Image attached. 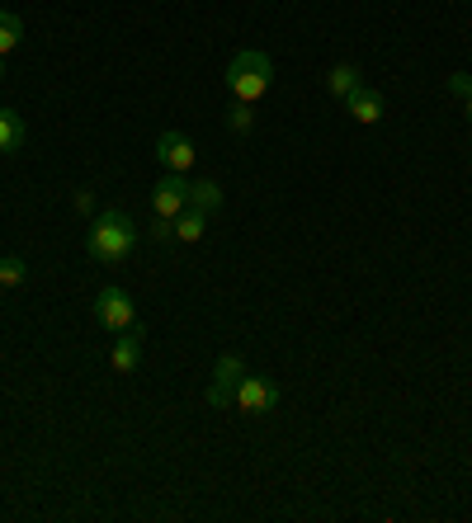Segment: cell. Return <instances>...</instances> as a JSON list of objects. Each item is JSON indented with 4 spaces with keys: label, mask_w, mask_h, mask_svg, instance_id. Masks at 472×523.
<instances>
[{
    "label": "cell",
    "mask_w": 472,
    "mask_h": 523,
    "mask_svg": "<svg viewBox=\"0 0 472 523\" xmlns=\"http://www.w3.org/2000/svg\"><path fill=\"white\" fill-rule=\"evenodd\" d=\"M152 241L156 246H166V241H175V222H170V217H152Z\"/></svg>",
    "instance_id": "obj_17"
},
{
    "label": "cell",
    "mask_w": 472,
    "mask_h": 523,
    "mask_svg": "<svg viewBox=\"0 0 472 523\" xmlns=\"http://www.w3.org/2000/svg\"><path fill=\"white\" fill-rule=\"evenodd\" d=\"M468 123H472V95H468Z\"/></svg>",
    "instance_id": "obj_20"
},
{
    "label": "cell",
    "mask_w": 472,
    "mask_h": 523,
    "mask_svg": "<svg viewBox=\"0 0 472 523\" xmlns=\"http://www.w3.org/2000/svg\"><path fill=\"white\" fill-rule=\"evenodd\" d=\"M24 147V118L15 109H0V156H15Z\"/></svg>",
    "instance_id": "obj_11"
},
{
    "label": "cell",
    "mask_w": 472,
    "mask_h": 523,
    "mask_svg": "<svg viewBox=\"0 0 472 523\" xmlns=\"http://www.w3.org/2000/svg\"><path fill=\"white\" fill-rule=\"evenodd\" d=\"M19 43H24V19L15 10H0V57H10Z\"/></svg>",
    "instance_id": "obj_14"
},
{
    "label": "cell",
    "mask_w": 472,
    "mask_h": 523,
    "mask_svg": "<svg viewBox=\"0 0 472 523\" xmlns=\"http://www.w3.org/2000/svg\"><path fill=\"white\" fill-rule=\"evenodd\" d=\"M95 321H100L104 330H133L137 326V311H133V297L123 293V288H100V297H95Z\"/></svg>",
    "instance_id": "obj_3"
},
{
    "label": "cell",
    "mask_w": 472,
    "mask_h": 523,
    "mask_svg": "<svg viewBox=\"0 0 472 523\" xmlns=\"http://www.w3.org/2000/svg\"><path fill=\"white\" fill-rule=\"evenodd\" d=\"M189 208H199V213H218L222 208V184L218 180L189 184Z\"/></svg>",
    "instance_id": "obj_12"
},
{
    "label": "cell",
    "mask_w": 472,
    "mask_h": 523,
    "mask_svg": "<svg viewBox=\"0 0 472 523\" xmlns=\"http://www.w3.org/2000/svg\"><path fill=\"white\" fill-rule=\"evenodd\" d=\"M232 406L241 410V415H265V410L279 406V387H270L265 377H241Z\"/></svg>",
    "instance_id": "obj_6"
},
{
    "label": "cell",
    "mask_w": 472,
    "mask_h": 523,
    "mask_svg": "<svg viewBox=\"0 0 472 523\" xmlns=\"http://www.w3.org/2000/svg\"><path fill=\"white\" fill-rule=\"evenodd\" d=\"M251 128H255V109L251 104H241V99H232V104H227V132L246 137Z\"/></svg>",
    "instance_id": "obj_15"
},
{
    "label": "cell",
    "mask_w": 472,
    "mask_h": 523,
    "mask_svg": "<svg viewBox=\"0 0 472 523\" xmlns=\"http://www.w3.org/2000/svg\"><path fill=\"white\" fill-rule=\"evenodd\" d=\"M449 95H458V99L472 95V76H468V71H454V76H449Z\"/></svg>",
    "instance_id": "obj_18"
},
{
    "label": "cell",
    "mask_w": 472,
    "mask_h": 523,
    "mask_svg": "<svg viewBox=\"0 0 472 523\" xmlns=\"http://www.w3.org/2000/svg\"><path fill=\"white\" fill-rule=\"evenodd\" d=\"M71 203H76V213H95V194H90V189H76Z\"/></svg>",
    "instance_id": "obj_19"
},
{
    "label": "cell",
    "mask_w": 472,
    "mask_h": 523,
    "mask_svg": "<svg viewBox=\"0 0 472 523\" xmlns=\"http://www.w3.org/2000/svg\"><path fill=\"white\" fill-rule=\"evenodd\" d=\"M142 340H147V330L133 326V330H118L114 349H109V363H114V373H137V363H142Z\"/></svg>",
    "instance_id": "obj_8"
},
{
    "label": "cell",
    "mask_w": 472,
    "mask_h": 523,
    "mask_svg": "<svg viewBox=\"0 0 472 523\" xmlns=\"http://www.w3.org/2000/svg\"><path fill=\"white\" fill-rule=\"evenodd\" d=\"M0 76H5V57H0Z\"/></svg>",
    "instance_id": "obj_21"
},
{
    "label": "cell",
    "mask_w": 472,
    "mask_h": 523,
    "mask_svg": "<svg viewBox=\"0 0 472 523\" xmlns=\"http://www.w3.org/2000/svg\"><path fill=\"white\" fill-rule=\"evenodd\" d=\"M345 114H350L354 123H364V128H369V123H378V118L388 114V104H383V95H378V90L359 85V90L345 99Z\"/></svg>",
    "instance_id": "obj_9"
},
{
    "label": "cell",
    "mask_w": 472,
    "mask_h": 523,
    "mask_svg": "<svg viewBox=\"0 0 472 523\" xmlns=\"http://www.w3.org/2000/svg\"><path fill=\"white\" fill-rule=\"evenodd\" d=\"M24 278H29V264L19 260V255L0 260V288H24Z\"/></svg>",
    "instance_id": "obj_16"
},
{
    "label": "cell",
    "mask_w": 472,
    "mask_h": 523,
    "mask_svg": "<svg viewBox=\"0 0 472 523\" xmlns=\"http://www.w3.org/2000/svg\"><path fill=\"white\" fill-rule=\"evenodd\" d=\"M85 250H90V260L95 264H123L128 255L137 250V222L123 208H109V213L95 217V227L85 236Z\"/></svg>",
    "instance_id": "obj_1"
},
{
    "label": "cell",
    "mask_w": 472,
    "mask_h": 523,
    "mask_svg": "<svg viewBox=\"0 0 472 523\" xmlns=\"http://www.w3.org/2000/svg\"><path fill=\"white\" fill-rule=\"evenodd\" d=\"M246 377V359L241 354H222L218 368H213V387H208V406L213 410H227L236 401V387Z\"/></svg>",
    "instance_id": "obj_4"
},
{
    "label": "cell",
    "mask_w": 472,
    "mask_h": 523,
    "mask_svg": "<svg viewBox=\"0 0 472 523\" xmlns=\"http://www.w3.org/2000/svg\"><path fill=\"white\" fill-rule=\"evenodd\" d=\"M185 208H189V180L185 175H175V170H166V175L156 180V189H152V213L175 222Z\"/></svg>",
    "instance_id": "obj_5"
},
{
    "label": "cell",
    "mask_w": 472,
    "mask_h": 523,
    "mask_svg": "<svg viewBox=\"0 0 472 523\" xmlns=\"http://www.w3.org/2000/svg\"><path fill=\"white\" fill-rule=\"evenodd\" d=\"M270 76H274V62L270 52L260 48H241L227 62V90H232V99H241V104H255V99L270 90Z\"/></svg>",
    "instance_id": "obj_2"
},
{
    "label": "cell",
    "mask_w": 472,
    "mask_h": 523,
    "mask_svg": "<svg viewBox=\"0 0 472 523\" xmlns=\"http://www.w3.org/2000/svg\"><path fill=\"white\" fill-rule=\"evenodd\" d=\"M194 156L199 151H194V142H189L185 132H161L156 137V161L166 165V170H175V175H185L189 165H194Z\"/></svg>",
    "instance_id": "obj_7"
},
{
    "label": "cell",
    "mask_w": 472,
    "mask_h": 523,
    "mask_svg": "<svg viewBox=\"0 0 472 523\" xmlns=\"http://www.w3.org/2000/svg\"><path fill=\"white\" fill-rule=\"evenodd\" d=\"M203 231H208V213H199V208H185V213L175 217V241H203Z\"/></svg>",
    "instance_id": "obj_13"
},
{
    "label": "cell",
    "mask_w": 472,
    "mask_h": 523,
    "mask_svg": "<svg viewBox=\"0 0 472 523\" xmlns=\"http://www.w3.org/2000/svg\"><path fill=\"white\" fill-rule=\"evenodd\" d=\"M359 85H364V71H359L354 62L331 66V76H326V90H331V95H336L340 104H345V99H350L354 90H359Z\"/></svg>",
    "instance_id": "obj_10"
}]
</instances>
